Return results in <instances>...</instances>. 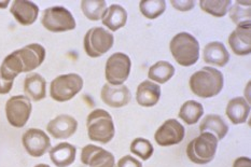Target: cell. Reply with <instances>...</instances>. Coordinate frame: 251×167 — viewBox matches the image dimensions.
I'll use <instances>...</instances> for the list:
<instances>
[{"label":"cell","mask_w":251,"mask_h":167,"mask_svg":"<svg viewBox=\"0 0 251 167\" xmlns=\"http://www.w3.org/2000/svg\"><path fill=\"white\" fill-rule=\"evenodd\" d=\"M31 101L27 96H12L5 104V116L9 124L13 127L22 128L29 120L31 113Z\"/></svg>","instance_id":"obj_9"},{"label":"cell","mask_w":251,"mask_h":167,"mask_svg":"<svg viewBox=\"0 0 251 167\" xmlns=\"http://www.w3.org/2000/svg\"><path fill=\"white\" fill-rule=\"evenodd\" d=\"M41 23L52 32H64L75 28V21L72 12L64 7H51L45 10Z\"/></svg>","instance_id":"obj_8"},{"label":"cell","mask_w":251,"mask_h":167,"mask_svg":"<svg viewBox=\"0 0 251 167\" xmlns=\"http://www.w3.org/2000/svg\"><path fill=\"white\" fill-rule=\"evenodd\" d=\"M250 25L237 26V28L232 31L228 37V45H230L233 53L236 55H248L251 52V35Z\"/></svg>","instance_id":"obj_17"},{"label":"cell","mask_w":251,"mask_h":167,"mask_svg":"<svg viewBox=\"0 0 251 167\" xmlns=\"http://www.w3.org/2000/svg\"><path fill=\"white\" fill-rule=\"evenodd\" d=\"M231 4V0H201L200 1L201 9L206 13L216 16V18L225 16Z\"/></svg>","instance_id":"obj_28"},{"label":"cell","mask_w":251,"mask_h":167,"mask_svg":"<svg viewBox=\"0 0 251 167\" xmlns=\"http://www.w3.org/2000/svg\"><path fill=\"white\" fill-rule=\"evenodd\" d=\"M233 167H251V162L250 159L247 156H241V158H237L233 163Z\"/></svg>","instance_id":"obj_35"},{"label":"cell","mask_w":251,"mask_h":167,"mask_svg":"<svg viewBox=\"0 0 251 167\" xmlns=\"http://www.w3.org/2000/svg\"><path fill=\"white\" fill-rule=\"evenodd\" d=\"M169 48L175 61L184 67L192 66L200 58V43L188 32H180L175 36Z\"/></svg>","instance_id":"obj_3"},{"label":"cell","mask_w":251,"mask_h":167,"mask_svg":"<svg viewBox=\"0 0 251 167\" xmlns=\"http://www.w3.org/2000/svg\"><path fill=\"white\" fill-rule=\"evenodd\" d=\"M35 167H51V166H49L48 164H38V165L35 166Z\"/></svg>","instance_id":"obj_36"},{"label":"cell","mask_w":251,"mask_h":167,"mask_svg":"<svg viewBox=\"0 0 251 167\" xmlns=\"http://www.w3.org/2000/svg\"><path fill=\"white\" fill-rule=\"evenodd\" d=\"M204 115L203 105L195 100H188L180 108L179 118L188 124V125H193L199 122L201 117Z\"/></svg>","instance_id":"obj_25"},{"label":"cell","mask_w":251,"mask_h":167,"mask_svg":"<svg viewBox=\"0 0 251 167\" xmlns=\"http://www.w3.org/2000/svg\"><path fill=\"white\" fill-rule=\"evenodd\" d=\"M226 113L230 121L237 125L246 122L250 113V106L244 97H235L228 101Z\"/></svg>","instance_id":"obj_23"},{"label":"cell","mask_w":251,"mask_h":167,"mask_svg":"<svg viewBox=\"0 0 251 167\" xmlns=\"http://www.w3.org/2000/svg\"><path fill=\"white\" fill-rule=\"evenodd\" d=\"M221 72L212 67H203L190 78V89L201 98H210L220 93L223 89Z\"/></svg>","instance_id":"obj_2"},{"label":"cell","mask_w":251,"mask_h":167,"mask_svg":"<svg viewBox=\"0 0 251 167\" xmlns=\"http://www.w3.org/2000/svg\"><path fill=\"white\" fill-rule=\"evenodd\" d=\"M230 18L237 26L250 25V1H236L230 10Z\"/></svg>","instance_id":"obj_29"},{"label":"cell","mask_w":251,"mask_h":167,"mask_svg":"<svg viewBox=\"0 0 251 167\" xmlns=\"http://www.w3.org/2000/svg\"><path fill=\"white\" fill-rule=\"evenodd\" d=\"M78 122L75 118L68 115L57 116L49 122L47 129L56 139H67L77 132Z\"/></svg>","instance_id":"obj_15"},{"label":"cell","mask_w":251,"mask_h":167,"mask_svg":"<svg viewBox=\"0 0 251 167\" xmlns=\"http://www.w3.org/2000/svg\"><path fill=\"white\" fill-rule=\"evenodd\" d=\"M89 138L93 142L108 143L114 137V124L109 112L102 109L92 111L86 120Z\"/></svg>","instance_id":"obj_4"},{"label":"cell","mask_w":251,"mask_h":167,"mask_svg":"<svg viewBox=\"0 0 251 167\" xmlns=\"http://www.w3.org/2000/svg\"><path fill=\"white\" fill-rule=\"evenodd\" d=\"M45 58L46 48L39 43H31L5 57L0 66V74L4 79L14 82L18 74L32 72L40 66Z\"/></svg>","instance_id":"obj_1"},{"label":"cell","mask_w":251,"mask_h":167,"mask_svg":"<svg viewBox=\"0 0 251 167\" xmlns=\"http://www.w3.org/2000/svg\"><path fill=\"white\" fill-rule=\"evenodd\" d=\"M47 81L39 73H30L24 80V92L29 99L40 101L46 98Z\"/></svg>","instance_id":"obj_20"},{"label":"cell","mask_w":251,"mask_h":167,"mask_svg":"<svg viewBox=\"0 0 251 167\" xmlns=\"http://www.w3.org/2000/svg\"><path fill=\"white\" fill-rule=\"evenodd\" d=\"M140 12L149 20H154L164 13L166 2L164 0H143L139 2Z\"/></svg>","instance_id":"obj_30"},{"label":"cell","mask_w":251,"mask_h":167,"mask_svg":"<svg viewBox=\"0 0 251 167\" xmlns=\"http://www.w3.org/2000/svg\"><path fill=\"white\" fill-rule=\"evenodd\" d=\"M218 148V139L210 133H201L199 137L190 142L187 147V155L193 163L199 165L208 164L214 160Z\"/></svg>","instance_id":"obj_5"},{"label":"cell","mask_w":251,"mask_h":167,"mask_svg":"<svg viewBox=\"0 0 251 167\" xmlns=\"http://www.w3.org/2000/svg\"><path fill=\"white\" fill-rule=\"evenodd\" d=\"M203 55L205 63L216 65L218 67H225L230 61V53L225 45L219 41H212L206 45Z\"/></svg>","instance_id":"obj_19"},{"label":"cell","mask_w":251,"mask_h":167,"mask_svg":"<svg viewBox=\"0 0 251 167\" xmlns=\"http://www.w3.org/2000/svg\"><path fill=\"white\" fill-rule=\"evenodd\" d=\"M200 131L201 133H210L218 140H222L226 136L228 126L220 116L208 115L201 122Z\"/></svg>","instance_id":"obj_24"},{"label":"cell","mask_w":251,"mask_h":167,"mask_svg":"<svg viewBox=\"0 0 251 167\" xmlns=\"http://www.w3.org/2000/svg\"><path fill=\"white\" fill-rule=\"evenodd\" d=\"M81 162L90 167H117L113 154L94 144H87L82 149Z\"/></svg>","instance_id":"obj_13"},{"label":"cell","mask_w":251,"mask_h":167,"mask_svg":"<svg viewBox=\"0 0 251 167\" xmlns=\"http://www.w3.org/2000/svg\"><path fill=\"white\" fill-rule=\"evenodd\" d=\"M114 37L102 27H93L84 36L83 47L90 57H100L112 48Z\"/></svg>","instance_id":"obj_7"},{"label":"cell","mask_w":251,"mask_h":167,"mask_svg":"<svg viewBox=\"0 0 251 167\" xmlns=\"http://www.w3.org/2000/svg\"><path fill=\"white\" fill-rule=\"evenodd\" d=\"M49 153L54 165L57 167H67L75 162L77 149L68 143H62L49 150Z\"/></svg>","instance_id":"obj_21"},{"label":"cell","mask_w":251,"mask_h":167,"mask_svg":"<svg viewBox=\"0 0 251 167\" xmlns=\"http://www.w3.org/2000/svg\"><path fill=\"white\" fill-rule=\"evenodd\" d=\"M130 151L135 155L139 156L140 159L144 161L149 160L152 154H153V145L149 142L148 139L145 138H136L133 140L132 144H130Z\"/></svg>","instance_id":"obj_31"},{"label":"cell","mask_w":251,"mask_h":167,"mask_svg":"<svg viewBox=\"0 0 251 167\" xmlns=\"http://www.w3.org/2000/svg\"><path fill=\"white\" fill-rule=\"evenodd\" d=\"M13 81H9L4 79L1 74H0V94H8L9 92L12 90Z\"/></svg>","instance_id":"obj_34"},{"label":"cell","mask_w":251,"mask_h":167,"mask_svg":"<svg viewBox=\"0 0 251 167\" xmlns=\"http://www.w3.org/2000/svg\"><path fill=\"white\" fill-rule=\"evenodd\" d=\"M81 9L86 19L90 21H98L105 13L107 3L105 0H83L81 1Z\"/></svg>","instance_id":"obj_27"},{"label":"cell","mask_w":251,"mask_h":167,"mask_svg":"<svg viewBox=\"0 0 251 167\" xmlns=\"http://www.w3.org/2000/svg\"><path fill=\"white\" fill-rule=\"evenodd\" d=\"M174 74H175V67L173 65L165 61H160L156 64L152 65L150 67L148 77L150 80L163 84L171 80Z\"/></svg>","instance_id":"obj_26"},{"label":"cell","mask_w":251,"mask_h":167,"mask_svg":"<svg viewBox=\"0 0 251 167\" xmlns=\"http://www.w3.org/2000/svg\"><path fill=\"white\" fill-rule=\"evenodd\" d=\"M82 88L83 79L79 74H62L52 81L50 94L54 100L64 102L73 99Z\"/></svg>","instance_id":"obj_6"},{"label":"cell","mask_w":251,"mask_h":167,"mask_svg":"<svg viewBox=\"0 0 251 167\" xmlns=\"http://www.w3.org/2000/svg\"><path fill=\"white\" fill-rule=\"evenodd\" d=\"M161 88L151 81L141 82L136 91V100L143 107H153L160 100Z\"/></svg>","instance_id":"obj_18"},{"label":"cell","mask_w":251,"mask_h":167,"mask_svg":"<svg viewBox=\"0 0 251 167\" xmlns=\"http://www.w3.org/2000/svg\"><path fill=\"white\" fill-rule=\"evenodd\" d=\"M127 21V12L119 4H111L103 13L101 22L108 29L117 31L125 26Z\"/></svg>","instance_id":"obj_22"},{"label":"cell","mask_w":251,"mask_h":167,"mask_svg":"<svg viewBox=\"0 0 251 167\" xmlns=\"http://www.w3.org/2000/svg\"><path fill=\"white\" fill-rule=\"evenodd\" d=\"M117 167H143L141 162L130 155H125L118 162Z\"/></svg>","instance_id":"obj_32"},{"label":"cell","mask_w":251,"mask_h":167,"mask_svg":"<svg viewBox=\"0 0 251 167\" xmlns=\"http://www.w3.org/2000/svg\"><path fill=\"white\" fill-rule=\"evenodd\" d=\"M22 143L27 153L34 158H40L51 149L50 138L45 132L38 128H29L26 131L22 137Z\"/></svg>","instance_id":"obj_11"},{"label":"cell","mask_w":251,"mask_h":167,"mask_svg":"<svg viewBox=\"0 0 251 167\" xmlns=\"http://www.w3.org/2000/svg\"><path fill=\"white\" fill-rule=\"evenodd\" d=\"M132 62L126 54L118 52L107 59L106 63V80L109 84L121 85L127 80Z\"/></svg>","instance_id":"obj_10"},{"label":"cell","mask_w":251,"mask_h":167,"mask_svg":"<svg viewBox=\"0 0 251 167\" xmlns=\"http://www.w3.org/2000/svg\"><path fill=\"white\" fill-rule=\"evenodd\" d=\"M172 5L179 11H189L191 9L194 8L195 2L192 1V0H185V1H177V0H172L171 1Z\"/></svg>","instance_id":"obj_33"},{"label":"cell","mask_w":251,"mask_h":167,"mask_svg":"<svg viewBox=\"0 0 251 167\" xmlns=\"http://www.w3.org/2000/svg\"><path fill=\"white\" fill-rule=\"evenodd\" d=\"M10 12L20 24L28 26L34 24L39 14V7L32 1L15 0L10 8Z\"/></svg>","instance_id":"obj_16"},{"label":"cell","mask_w":251,"mask_h":167,"mask_svg":"<svg viewBox=\"0 0 251 167\" xmlns=\"http://www.w3.org/2000/svg\"><path fill=\"white\" fill-rule=\"evenodd\" d=\"M185 135V129L182 124H180L175 119H169L157 129L154 134L156 143L162 147L178 144L181 143Z\"/></svg>","instance_id":"obj_12"},{"label":"cell","mask_w":251,"mask_h":167,"mask_svg":"<svg viewBox=\"0 0 251 167\" xmlns=\"http://www.w3.org/2000/svg\"><path fill=\"white\" fill-rule=\"evenodd\" d=\"M101 100L111 108H121L130 101V92L126 85L105 84L101 89Z\"/></svg>","instance_id":"obj_14"}]
</instances>
